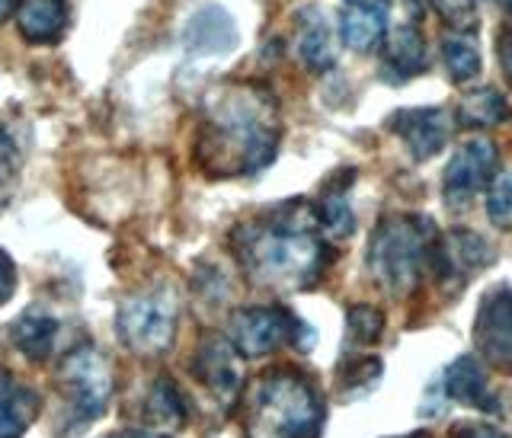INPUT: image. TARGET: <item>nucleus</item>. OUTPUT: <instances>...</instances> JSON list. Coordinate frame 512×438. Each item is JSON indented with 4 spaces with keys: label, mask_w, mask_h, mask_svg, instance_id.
I'll list each match as a JSON object with an SVG mask.
<instances>
[{
    "label": "nucleus",
    "mask_w": 512,
    "mask_h": 438,
    "mask_svg": "<svg viewBox=\"0 0 512 438\" xmlns=\"http://www.w3.org/2000/svg\"><path fill=\"white\" fill-rule=\"evenodd\" d=\"M16 285H20V272H16L13 259L0 250V307L16 295Z\"/></svg>",
    "instance_id": "nucleus-30"
},
{
    "label": "nucleus",
    "mask_w": 512,
    "mask_h": 438,
    "mask_svg": "<svg viewBox=\"0 0 512 438\" xmlns=\"http://www.w3.org/2000/svg\"><path fill=\"white\" fill-rule=\"evenodd\" d=\"M144 416L160 429H180L186 423V400L173 378H157L144 397Z\"/></svg>",
    "instance_id": "nucleus-23"
},
{
    "label": "nucleus",
    "mask_w": 512,
    "mask_h": 438,
    "mask_svg": "<svg viewBox=\"0 0 512 438\" xmlns=\"http://www.w3.org/2000/svg\"><path fill=\"white\" fill-rule=\"evenodd\" d=\"M500 167V148L493 138H471L464 141L448 160L442 173V199L448 208H464L480 189H487Z\"/></svg>",
    "instance_id": "nucleus-8"
},
{
    "label": "nucleus",
    "mask_w": 512,
    "mask_h": 438,
    "mask_svg": "<svg viewBox=\"0 0 512 438\" xmlns=\"http://www.w3.org/2000/svg\"><path fill=\"white\" fill-rule=\"evenodd\" d=\"M23 164V141L16 132H10V125H0V192H4L13 176L20 173Z\"/></svg>",
    "instance_id": "nucleus-29"
},
{
    "label": "nucleus",
    "mask_w": 512,
    "mask_h": 438,
    "mask_svg": "<svg viewBox=\"0 0 512 438\" xmlns=\"http://www.w3.org/2000/svg\"><path fill=\"white\" fill-rule=\"evenodd\" d=\"M391 132L407 144L413 160H429L436 157L448 138H452L455 119L445 106H413V109H397L388 119Z\"/></svg>",
    "instance_id": "nucleus-10"
},
{
    "label": "nucleus",
    "mask_w": 512,
    "mask_h": 438,
    "mask_svg": "<svg viewBox=\"0 0 512 438\" xmlns=\"http://www.w3.org/2000/svg\"><path fill=\"white\" fill-rule=\"evenodd\" d=\"M442 61L455 84H468V80L480 77V52L474 32H455V36H448L442 42Z\"/></svg>",
    "instance_id": "nucleus-24"
},
{
    "label": "nucleus",
    "mask_w": 512,
    "mask_h": 438,
    "mask_svg": "<svg viewBox=\"0 0 512 438\" xmlns=\"http://www.w3.org/2000/svg\"><path fill=\"white\" fill-rule=\"evenodd\" d=\"M496 4H500V10H503V13H509V16H512V0H496Z\"/></svg>",
    "instance_id": "nucleus-36"
},
{
    "label": "nucleus",
    "mask_w": 512,
    "mask_h": 438,
    "mask_svg": "<svg viewBox=\"0 0 512 438\" xmlns=\"http://www.w3.org/2000/svg\"><path fill=\"white\" fill-rule=\"evenodd\" d=\"M240 355L224 336H205L199 349L192 352L189 371L202 381L205 391H212L221 403H234L244 394V371H240Z\"/></svg>",
    "instance_id": "nucleus-11"
},
{
    "label": "nucleus",
    "mask_w": 512,
    "mask_h": 438,
    "mask_svg": "<svg viewBox=\"0 0 512 438\" xmlns=\"http://www.w3.org/2000/svg\"><path fill=\"white\" fill-rule=\"evenodd\" d=\"M455 119L461 128H496L512 119V106L496 87H477L458 100Z\"/></svg>",
    "instance_id": "nucleus-22"
},
{
    "label": "nucleus",
    "mask_w": 512,
    "mask_h": 438,
    "mask_svg": "<svg viewBox=\"0 0 512 438\" xmlns=\"http://www.w3.org/2000/svg\"><path fill=\"white\" fill-rule=\"evenodd\" d=\"M39 410V394L7 371H0V438H23V432L36 423Z\"/></svg>",
    "instance_id": "nucleus-20"
},
{
    "label": "nucleus",
    "mask_w": 512,
    "mask_h": 438,
    "mask_svg": "<svg viewBox=\"0 0 512 438\" xmlns=\"http://www.w3.org/2000/svg\"><path fill=\"white\" fill-rule=\"evenodd\" d=\"M180 327V298L170 285H154L119 301L116 333L135 355H160Z\"/></svg>",
    "instance_id": "nucleus-6"
},
{
    "label": "nucleus",
    "mask_w": 512,
    "mask_h": 438,
    "mask_svg": "<svg viewBox=\"0 0 512 438\" xmlns=\"http://www.w3.org/2000/svg\"><path fill=\"white\" fill-rule=\"evenodd\" d=\"M352 170H343L330 176V183L320 192V202L314 205V218L317 227L324 231L327 237H349L356 231V215H352V205H349V189H352Z\"/></svg>",
    "instance_id": "nucleus-21"
},
{
    "label": "nucleus",
    "mask_w": 512,
    "mask_h": 438,
    "mask_svg": "<svg viewBox=\"0 0 512 438\" xmlns=\"http://www.w3.org/2000/svg\"><path fill=\"white\" fill-rule=\"evenodd\" d=\"M391 0H343L340 10V39L359 55L375 52L388 36Z\"/></svg>",
    "instance_id": "nucleus-15"
},
{
    "label": "nucleus",
    "mask_w": 512,
    "mask_h": 438,
    "mask_svg": "<svg viewBox=\"0 0 512 438\" xmlns=\"http://www.w3.org/2000/svg\"><path fill=\"white\" fill-rule=\"evenodd\" d=\"M231 250L247 279L272 291L314 288L333 259L308 202H285L237 224Z\"/></svg>",
    "instance_id": "nucleus-2"
},
{
    "label": "nucleus",
    "mask_w": 512,
    "mask_h": 438,
    "mask_svg": "<svg viewBox=\"0 0 512 438\" xmlns=\"http://www.w3.org/2000/svg\"><path fill=\"white\" fill-rule=\"evenodd\" d=\"M493 263V250L484 237H477L468 227H455V231L439 234L436 253H432V279L452 282L464 288V279L471 272Z\"/></svg>",
    "instance_id": "nucleus-12"
},
{
    "label": "nucleus",
    "mask_w": 512,
    "mask_h": 438,
    "mask_svg": "<svg viewBox=\"0 0 512 438\" xmlns=\"http://www.w3.org/2000/svg\"><path fill=\"white\" fill-rule=\"evenodd\" d=\"M429 7L458 32H474L480 23V0H429Z\"/></svg>",
    "instance_id": "nucleus-28"
},
{
    "label": "nucleus",
    "mask_w": 512,
    "mask_h": 438,
    "mask_svg": "<svg viewBox=\"0 0 512 438\" xmlns=\"http://www.w3.org/2000/svg\"><path fill=\"white\" fill-rule=\"evenodd\" d=\"M106 438H170V435H157V432H116Z\"/></svg>",
    "instance_id": "nucleus-34"
},
{
    "label": "nucleus",
    "mask_w": 512,
    "mask_h": 438,
    "mask_svg": "<svg viewBox=\"0 0 512 438\" xmlns=\"http://www.w3.org/2000/svg\"><path fill=\"white\" fill-rule=\"evenodd\" d=\"M71 23L68 0H20L16 29L29 45H58Z\"/></svg>",
    "instance_id": "nucleus-18"
},
{
    "label": "nucleus",
    "mask_w": 512,
    "mask_h": 438,
    "mask_svg": "<svg viewBox=\"0 0 512 438\" xmlns=\"http://www.w3.org/2000/svg\"><path fill=\"white\" fill-rule=\"evenodd\" d=\"M346 333L352 346H372L384 333V314L372 304H356L346 314Z\"/></svg>",
    "instance_id": "nucleus-26"
},
{
    "label": "nucleus",
    "mask_w": 512,
    "mask_h": 438,
    "mask_svg": "<svg viewBox=\"0 0 512 438\" xmlns=\"http://www.w3.org/2000/svg\"><path fill=\"white\" fill-rule=\"evenodd\" d=\"M324 419V400L298 368L263 371L244 394L247 438H320Z\"/></svg>",
    "instance_id": "nucleus-3"
},
{
    "label": "nucleus",
    "mask_w": 512,
    "mask_h": 438,
    "mask_svg": "<svg viewBox=\"0 0 512 438\" xmlns=\"http://www.w3.org/2000/svg\"><path fill=\"white\" fill-rule=\"evenodd\" d=\"M455 438H512L500 429H490V426H458Z\"/></svg>",
    "instance_id": "nucleus-32"
},
{
    "label": "nucleus",
    "mask_w": 512,
    "mask_h": 438,
    "mask_svg": "<svg viewBox=\"0 0 512 438\" xmlns=\"http://www.w3.org/2000/svg\"><path fill=\"white\" fill-rule=\"evenodd\" d=\"M298 58L308 71L324 74L336 64V42H333V26L330 16L320 7H301L298 10Z\"/></svg>",
    "instance_id": "nucleus-19"
},
{
    "label": "nucleus",
    "mask_w": 512,
    "mask_h": 438,
    "mask_svg": "<svg viewBox=\"0 0 512 438\" xmlns=\"http://www.w3.org/2000/svg\"><path fill=\"white\" fill-rule=\"evenodd\" d=\"M381 359H375V355H362V359H346L340 365V387L346 397H359L365 391H372V387L378 384L381 378Z\"/></svg>",
    "instance_id": "nucleus-25"
},
{
    "label": "nucleus",
    "mask_w": 512,
    "mask_h": 438,
    "mask_svg": "<svg viewBox=\"0 0 512 438\" xmlns=\"http://www.w3.org/2000/svg\"><path fill=\"white\" fill-rule=\"evenodd\" d=\"M487 218L493 227L500 231H509L512 227V173L503 176H493L490 186H487Z\"/></svg>",
    "instance_id": "nucleus-27"
},
{
    "label": "nucleus",
    "mask_w": 512,
    "mask_h": 438,
    "mask_svg": "<svg viewBox=\"0 0 512 438\" xmlns=\"http://www.w3.org/2000/svg\"><path fill=\"white\" fill-rule=\"evenodd\" d=\"M381 77L388 84H407L429 68V45L416 23L388 26V36L381 42Z\"/></svg>",
    "instance_id": "nucleus-14"
},
{
    "label": "nucleus",
    "mask_w": 512,
    "mask_h": 438,
    "mask_svg": "<svg viewBox=\"0 0 512 438\" xmlns=\"http://www.w3.org/2000/svg\"><path fill=\"white\" fill-rule=\"evenodd\" d=\"M13 346L20 349L29 362H45L52 359L61 339V317L45 304H32L13 320L10 327Z\"/></svg>",
    "instance_id": "nucleus-17"
},
{
    "label": "nucleus",
    "mask_w": 512,
    "mask_h": 438,
    "mask_svg": "<svg viewBox=\"0 0 512 438\" xmlns=\"http://www.w3.org/2000/svg\"><path fill=\"white\" fill-rule=\"evenodd\" d=\"M474 346L480 352V362L512 375V288H493L480 301Z\"/></svg>",
    "instance_id": "nucleus-9"
},
{
    "label": "nucleus",
    "mask_w": 512,
    "mask_h": 438,
    "mask_svg": "<svg viewBox=\"0 0 512 438\" xmlns=\"http://www.w3.org/2000/svg\"><path fill=\"white\" fill-rule=\"evenodd\" d=\"M496 52H500V68L506 74V80L512 84V26L500 36V42H496Z\"/></svg>",
    "instance_id": "nucleus-31"
},
{
    "label": "nucleus",
    "mask_w": 512,
    "mask_h": 438,
    "mask_svg": "<svg viewBox=\"0 0 512 438\" xmlns=\"http://www.w3.org/2000/svg\"><path fill=\"white\" fill-rule=\"evenodd\" d=\"M282 116L276 93L256 80H228L205 96L192 157L212 180L266 170L279 151Z\"/></svg>",
    "instance_id": "nucleus-1"
},
{
    "label": "nucleus",
    "mask_w": 512,
    "mask_h": 438,
    "mask_svg": "<svg viewBox=\"0 0 512 438\" xmlns=\"http://www.w3.org/2000/svg\"><path fill=\"white\" fill-rule=\"evenodd\" d=\"M16 7H20V0H0V23L10 20V16L16 13Z\"/></svg>",
    "instance_id": "nucleus-33"
},
{
    "label": "nucleus",
    "mask_w": 512,
    "mask_h": 438,
    "mask_svg": "<svg viewBox=\"0 0 512 438\" xmlns=\"http://www.w3.org/2000/svg\"><path fill=\"white\" fill-rule=\"evenodd\" d=\"M240 45L234 16L221 4H205L183 26V48L196 58H224Z\"/></svg>",
    "instance_id": "nucleus-13"
},
{
    "label": "nucleus",
    "mask_w": 512,
    "mask_h": 438,
    "mask_svg": "<svg viewBox=\"0 0 512 438\" xmlns=\"http://www.w3.org/2000/svg\"><path fill=\"white\" fill-rule=\"evenodd\" d=\"M436 240L439 227L423 215L381 218L368 240V272L391 298H407L432 275Z\"/></svg>",
    "instance_id": "nucleus-4"
},
{
    "label": "nucleus",
    "mask_w": 512,
    "mask_h": 438,
    "mask_svg": "<svg viewBox=\"0 0 512 438\" xmlns=\"http://www.w3.org/2000/svg\"><path fill=\"white\" fill-rule=\"evenodd\" d=\"M55 381L61 391V413L55 423L58 435H74L93 426L106 413L112 391H116L112 362L90 343H80L71 352H64Z\"/></svg>",
    "instance_id": "nucleus-5"
},
{
    "label": "nucleus",
    "mask_w": 512,
    "mask_h": 438,
    "mask_svg": "<svg viewBox=\"0 0 512 438\" xmlns=\"http://www.w3.org/2000/svg\"><path fill=\"white\" fill-rule=\"evenodd\" d=\"M228 343L240 359H263V355L279 352L282 346H295L298 352L314 349L317 336L301 317H295L282 304H260L240 307L228 323Z\"/></svg>",
    "instance_id": "nucleus-7"
},
{
    "label": "nucleus",
    "mask_w": 512,
    "mask_h": 438,
    "mask_svg": "<svg viewBox=\"0 0 512 438\" xmlns=\"http://www.w3.org/2000/svg\"><path fill=\"white\" fill-rule=\"evenodd\" d=\"M391 438H432L429 432H407V435H391Z\"/></svg>",
    "instance_id": "nucleus-35"
},
{
    "label": "nucleus",
    "mask_w": 512,
    "mask_h": 438,
    "mask_svg": "<svg viewBox=\"0 0 512 438\" xmlns=\"http://www.w3.org/2000/svg\"><path fill=\"white\" fill-rule=\"evenodd\" d=\"M439 387L448 400L461 403V407H471L480 413H500V403H496L490 384H487L484 362L474 359V355H458V359L445 368Z\"/></svg>",
    "instance_id": "nucleus-16"
}]
</instances>
